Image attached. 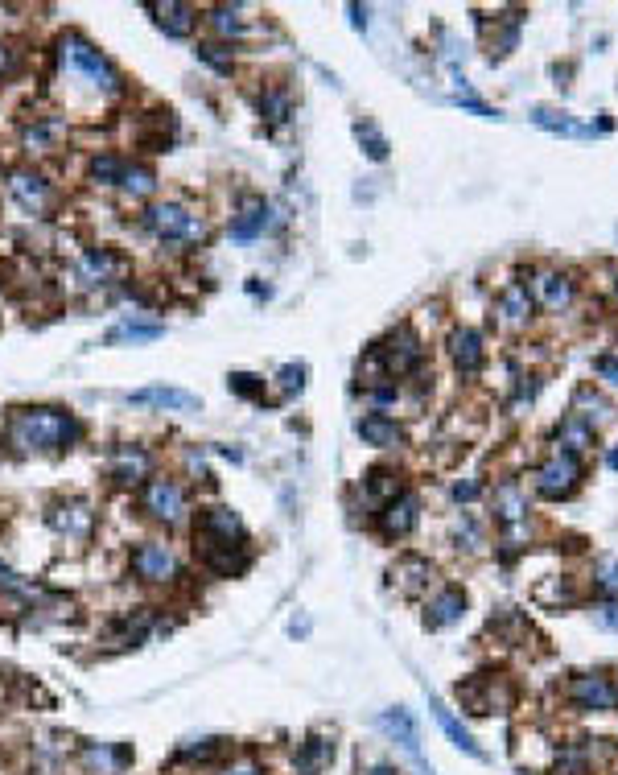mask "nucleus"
Segmentation results:
<instances>
[{"label":"nucleus","instance_id":"nucleus-1","mask_svg":"<svg viewBox=\"0 0 618 775\" xmlns=\"http://www.w3.org/2000/svg\"><path fill=\"white\" fill-rule=\"evenodd\" d=\"M194 553L219 578H235L248 569V532L231 508H202L194 520Z\"/></svg>","mask_w":618,"mask_h":775},{"label":"nucleus","instance_id":"nucleus-2","mask_svg":"<svg viewBox=\"0 0 618 775\" xmlns=\"http://www.w3.org/2000/svg\"><path fill=\"white\" fill-rule=\"evenodd\" d=\"M79 437V421L58 409V404H29V409H13L5 421V446L13 454H50L66 450Z\"/></svg>","mask_w":618,"mask_h":775},{"label":"nucleus","instance_id":"nucleus-3","mask_svg":"<svg viewBox=\"0 0 618 775\" xmlns=\"http://www.w3.org/2000/svg\"><path fill=\"white\" fill-rule=\"evenodd\" d=\"M58 66L71 79H83L99 95H116L124 87V79H120V71L112 66V58L103 54V50H95L83 38V33H66V38H58Z\"/></svg>","mask_w":618,"mask_h":775},{"label":"nucleus","instance_id":"nucleus-4","mask_svg":"<svg viewBox=\"0 0 618 775\" xmlns=\"http://www.w3.org/2000/svg\"><path fill=\"white\" fill-rule=\"evenodd\" d=\"M491 512H495V524L503 528L507 553L524 549L532 541V499H528V487L520 479H503L491 491Z\"/></svg>","mask_w":618,"mask_h":775},{"label":"nucleus","instance_id":"nucleus-5","mask_svg":"<svg viewBox=\"0 0 618 775\" xmlns=\"http://www.w3.org/2000/svg\"><path fill=\"white\" fill-rule=\"evenodd\" d=\"M375 355L388 367V376L400 380V376H421L425 372V339L412 326H396L388 330L380 343H375Z\"/></svg>","mask_w":618,"mask_h":775},{"label":"nucleus","instance_id":"nucleus-6","mask_svg":"<svg viewBox=\"0 0 618 775\" xmlns=\"http://www.w3.org/2000/svg\"><path fill=\"white\" fill-rule=\"evenodd\" d=\"M458 701L478 718L507 714V710H515V685L507 677H499V672H478L466 685H458Z\"/></svg>","mask_w":618,"mask_h":775},{"label":"nucleus","instance_id":"nucleus-7","mask_svg":"<svg viewBox=\"0 0 618 775\" xmlns=\"http://www.w3.org/2000/svg\"><path fill=\"white\" fill-rule=\"evenodd\" d=\"M145 227L157 235V240H169V244H198L206 235V223L202 215H194L182 202H153L145 211Z\"/></svg>","mask_w":618,"mask_h":775},{"label":"nucleus","instance_id":"nucleus-8","mask_svg":"<svg viewBox=\"0 0 618 775\" xmlns=\"http://www.w3.org/2000/svg\"><path fill=\"white\" fill-rule=\"evenodd\" d=\"M581 487V458L569 450H548V458L532 470V491L544 499H569Z\"/></svg>","mask_w":618,"mask_h":775},{"label":"nucleus","instance_id":"nucleus-9","mask_svg":"<svg viewBox=\"0 0 618 775\" xmlns=\"http://www.w3.org/2000/svg\"><path fill=\"white\" fill-rule=\"evenodd\" d=\"M565 701L577 714H614L618 710V685L610 672H577L565 685Z\"/></svg>","mask_w":618,"mask_h":775},{"label":"nucleus","instance_id":"nucleus-10","mask_svg":"<svg viewBox=\"0 0 618 775\" xmlns=\"http://www.w3.org/2000/svg\"><path fill=\"white\" fill-rule=\"evenodd\" d=\"M614 759L610 738H577V743H561L553 751L548 771L553 775H598Z\"/></svg>","mask_w":618,"mask_h":775},{"label":"nucleus","instance_id":"nucleus-11","mask_svg":"<svg viewBox=\"0 0 618 775\" xmlns=\"http://www.w3.org/2000/svg\"><path fill=\"white\" fill-rule=\"evenodd\" d=\"M524 285L532 293V306L548 314H565L577 301V281L561 268H532V273H524Z\"/></svg>","mask_w":618,"mask_h":775},{"label":"nucleus","instance_id":"nucleus-12","mask_svg":"<svg viewBox=\"0 0 618 775\" xmlns=\"http://www.w3.org/2000/svg\"><path fill=\"white\" fill-rule=\"evenodd\" d=\"M532 318H536V306H532V293H528L524 277L507 281V285L495 293V322H499V330L520 334V330L532 326Z\"/></svg>","mask_w":618,"mask_h":775},{"label":"nucleus","instance_id":"nucleus-13","mask_svg":"<svg viewBox=\"0 0 618 775\" xmlns=\"http://www.w3.org/2000/svg\"><path fill=\"white\" fill-rule=\"evenodd\" d=\"M141 508L157 520V524H178L182 512H186V491L178 479H149L145 483V495H141Z\"/></svg>","mask_w":618,"mask_h":775},{"label":"nucleus","instance_id":"nucleus-14","mask_svg":"<svg viewBox=\"0 0 618 775\" xmlns=\"http://www.w3.org/2000/svg\"><path fill=\"white\" fill-rule=\"evenodd\" d=\"M388 582H392V590H396L400 598H421V594L437 582V569H433V561H425V557H417V553H404V557L392 561Z\"/></svg>","mask_w":618,"mask_h":775},{"label":"nucleus","instance_id":"nucleus-15","mask_svg":"<svg viewBox=\"0 0 618 775\" xmlns=\"http://www.w3.org/2000/svg\"><path fill=\"white\" fill-rule=\"evenodd\" d=\"M417 520H421V499L412 491H400L396 499H388L384 508L375 512V528H380V536H388V541L408 536L412 528H417Z\"/></svg>","mask_w":618,"mask_h":775},{"label":"nucleus","instance_id":"nucleus-16","mask_svg":"<svg viewBox=\"0 0 618 775\" xmlns=\"http://www.w3.org/2000/svg\"><path fill=\"white\" fill-rule=\"evenodd\" d=\"M132 569H136V578H141V582L165 586V582L178 578V557H174V549L161 545V541H145L141 549L132 553Z\"/></svg>","mask_w":618,"mask_h":775},{"label":"nucleus","instance_id":"nucleus-17","mask_svg":"<svg viewBox=\"0 0 618 775\" xmlns=\"http://www.w3.org/2000/svg\"><path fill=\"white\" fill-rule=\"evenodd\" d=\"M9 194L17 198V207L29 211V215H46L50 202H54V186L38 170H25V165L9 174Z\"/></svg>","mask_w":618,"mask_h":775},{"label":"nucleus","instance_id":"nucleus-18","mask_svg":"<svg viewBox=\"0 0 618 775\" xmlns=\"http://www.w3.org/2000/svg\"><path fill=\"white\" fill-rule=\"evenodd\" d=\"M445 347H450V359L462 376H478L483 372V363H487V343H483V334H478L474 326H454L450 330V339H445Z\"/></svg>","mask_w":618,"mask_h":775},{"label":"nucleus","instance_id":"nucleus-19","mask_svg":"<svg viewBox=\"0 0 618 775\" xmlns=\"http://www.w3.org/2000/svg\"><path fill=\"white\" fill-rule=\"evenodd\" d=\"M149 470H153V458H149V450H141V446H116V450L108 454V479H112L116 487H136V483H145Z\"/></svg>","mask_w":618,"mask_h":775},{"label":"nucleus","instance_id":"nucleus-20","mask_svg":"<svg viewBox=\"0 0 618 775\" xmlns=\"http://www.w3.org/2000/svg\"><path fill=\"white\" fill-rule=\"evenodd\" d=\"M268 223H272L268 202H264V198H256V194H248L244 202H239V211L231 215V240L252 244V240H260V235L268 231Z\"/></svg>","mask_w":618,"mask_h":775},{"label":"nucleus","instance_id":"nucleus-21","mask_svg":"<svg viewBox=\"0 0 618 775\" xmlns=\"http://www.w3.org/2000/svg\"><path fill=\"white\" fill-rule=\"evenodd\" d=\"M124 256H116L112 248H91L83 252L79 260V281L83 285H108V281H120L124 277Z\"/></svg>","mask_w":618,"mask_h":775},{"label":"nucleus","instance_id":"nucleus-22","mask_svg":"<svg viewBox=\"0 0 618 775\" xmlns=\"http://www.w3.org/2000/svg\"><path fill=\"white\" fill-rule=\"evenodd\" d=\"M375 726H380V730L392 738V743H400L412 759L421 763V738H417V722L408 718V710H400V705H396V710H384L380 718H375ZM421 771H425V775H433L425 763H421Z\"/></svg>","mask_w":618,"mask_h":775},{"label":"nucleus","instance_id":"nucleus-23","mask_svg":"<svg viewBox=\"0 0 618 775\" xmlns=\"http://www.w3.org/2000/svg\"><path fill=\"white\" fill-rule=\"evenodd\" d=\"M161 334H165V322L124 318V322H116L108 334H103V347H141V343H157Z\"/></svg>","mask_w":618,"mask_h":775},{"label":"nucleus","instance_id":"nucleus-24","mask_svg":"<svg viewBox=\"0 0 618 775\" xmlns=\"http://www.w3.org/2000/svg\"><path fill=\"white\" fill-rule=\"evenodd\" d=\"M462 615H466V594H462L458 586H445V590H441V594H433V598H429V606H425V627H429V631L454 627Z\"/></svg>","mask_w":618,"mask_h":775},{"label":"nucleus","instance_id":"nucleus-25","mask_svg":"<svg viewBox=\"0 0 618 775\" xmlns=\"http://www.w3.org/2000/svg\"><path fill=\"white\" fill-rule=\"evenodd\" d=\"M50 524L58 528V532H66V536H91V524H95V516H91V508L83 499H58V503H50Z\"/></svg>","mask_w":618,"mask_h":775},{"label":"nucleus","instance_id":"nucleus-26","mask_svg":"<svg viewBox=\"0 0 618 775\" xmlns=\"http://www.w3.org/2000/svg\"><path fill=\"white\" fill-rule=\"evenodd\" d=\"M157 21V29H165L169 38H190V33L198 29V9L190 5H178V0H165V5H145Z\"/></svg>","mask_w":618,"mask_h":775},{"label":"nucleus","instance_id":"nucleus-27","mask_svg":"<svg viewBox=\"0 0 618 775\" xmlns=\"http://www.w3.org/2000/svg\"><path fill=\"white\" fill-rule=\"evenodd\" d=\"M400 491H404V479H400L396 466H371V470H367V479H363V499L371 503V508H384V503L396 499Z\"/></svg>","mask_w":618,"mask_h":775},{"label":"nucleus","instance_id":"nucleus-28","mask_svg":"<svg viewBox=\"0 0 618 775\" xmlns=\"http://www.w3.org/2000/svg\"><path fill=\"white\" fill-rule=\"evenodd\" d=\"M330 759H334V738L314 734V738H305V743L297 747L293 767H297V775H322L330 767Z\"/></svg>","mask_w":618,"mask_h":775},{"label":"nucleus","instance_id":"nucleus-29","mask_svg":"<svg viewBox=\"0 0 618 775\" xmlns=\"http://www.w3.org/2000/svg\"><path fill=\"white\" fill-rule=\"evenodd\" d=\"M359 437H363L367 446H375V450H396V446H404V429L392 417H384V413H367L359 421Z\"/></svg>","mask_w":618,"mask_h":775},{"label":"nucleus","instance_id":"nucleus-30","mask_svg":"<svg viewBox=\"0 0 618 775\" xmlns=\"http://www.w3.org/2000/svg\"><path fill=\"white\" fill-rule=\"evenodd\" d=\"M128 404H141V409H198V396L186 388H141L132 392Z\"/></svg>","mask_w":618,"mask_h":775},{"label":"nucleus","instance_id":"nucleus-31","mask_svg":"<svg viewBox=\"0 0 618 775\" xmlns=\"http://www.w3.org/2000/svg\"><path fill=\"white\" fill-rule=\"evenodd\" d=\"M573 413L577 417H586L594 429H602V425H610L614 417H618V409L602 396V392H594V384H581L577 388V396H573Z\"/></svg>","mask_w":618,"mask_h":775},{"label":"nucleus","instance_id":"nucleus-32","mask_svg":"<svg viewBox=\"0 0 618 775\" xmlns=\"http://www.w3.org/2000/svg\"><path fill=\"white\" fill-rule=\"evenodd\" d=\"M594 437H598V429H594L586 417L565 413V417H561V425H557V450L581 454V450H590V446H594Z\"/></svg>","mask_w":618,"mask_h":775},{"label":"nucleus","instance_id":"nucleus-33","mask_svg":"<svg viewBox=\"0 0 618 775\" xmlns=\"http://www.w3.org/2000/svg\"><path fill=\"white\" fill-rule=\"evenodd\" d=\"M433 718H437V726H441L445 734H450V743H454L458 751H466V755H474V759H487V755H483V747L474 743V734H470V730H466V726H462L450 710H445L441 701H433Z\"/></svg>","mask_w":618,"mask_h":775},{"label":"nucleus","instance_id":"nucleus-34","mask_svg":"<svg viewBox=\"0 0 618 775\" xmlns=\"http://www.w3.org/2000/svg\"><path fill=\"white\" fill-rule=\"evenodd\" d=\"M536 602L540 606H553V611H565V606H573L577 602L573 578H548V582H540L536 586Z\"/></svg>","mask_w":618,"mask_h":775},{"label":"nucleus","instance_id":"nucleus-35","mask_svg":"<svg viewBox=\"0 0 618 775\" xmlns=\"http://www.w3.org/2000/svg\"><path fill=\"white\" fill-rule=\"evenodd\" d=\"M260 116H264L272 128H281V124L293 116V99H289V91H285V87H268V91L260 95Z\"/></svg>","mask_w":618,"mask_h":775},{"label":"nucleus","instance_id":"nucleus-36","mask_svg":"<svg viewBox=\"0 0 618 775\" xmlns=\"http://www.w3.org/2000/svg\"><path fill=\"white\" fill-rule=\"evenodd\" d=\"M454 541L466 553H483L487 549V532H483V524H478L470 512H458V520H454Z\"/></svg>","mask_w":618,"mask_h":775},{"label":"nucleus","instance_id":"nucleus-37","mask_svg":"<svg viewBox=\"0 0 618 775\" xmlns=\"http://www.w3.org/2000/svg\"><path fill=\"white\" fill-rule=\"evenodd\" d=\"M120 190H124L128 198H149V194L157 190V174L149 170V165H124Z\"/></svg>","mask_w":618,"mask_h":775},{"label":"nucleus","instance_id":"nucleus-38","mask_svg":"<svg viewBox=\"0 0 618 775\" xmlns=\"http://www.w3.org/2000/svg\"><path fill=\"white\" fill-rule=\"evenodd\" d=\"M532 120H536L540 128H548V132H561V137H594V128L573 124L569 116H561V112H553V108H536Z\"/></svg>","mask_w":618,"mask_h":775},{"label":"nucleus","instance_id":"nucleus-39","mask_svg":"<svg viewBox=\"0 0 618 775\" xmlns=\"http://www.w3.org/2000/svg\"><path fill=\"white\" fill-rule=\"evenodd\" d=\"M206 21H211V29L223 33V38H244V33H248V21L239 17V9H231V5L211 9V17H206Z\"/></svg>","mask_w":618,"mask_h":775},{"label":"nucleus","instance_id":"nucleus-40","mask_svg":"<svg viewBox=\"0 0 618 775\" xmlns=\"http://www.w3.org/2000/svg\"><path fill=\"white\" fill-rule=\"evenodd\" d=\"M355 137H359V145L367 149L371 161H384V157H388V137H384V132L375 128L371 120H359V124H355Z\"/></svg>","mask_w":618,"mask_h":775},{"label":"nucleus","instance_id":"nucleus-41","mask_svg":"<svg viewBox=\"0 0 618 775\" xmlns=\"http://www.w3.org/2000/svg\"><path fill=\"white\" fill-rule=\"evenodd\" d=\"M124 157H116V153H99L95 161H91V178L95 182H108V186H120V174H124Z\"/></svg>","mask_w":618,"mask_h":775},{"label":"nucleus","instance_id":"nucleus-42","mask_svg":"<svg viewBox=\"0 0 618 775\" xmlns=\"http://www.w3.org/2000/svg\"><path fill=\"white\" fill-rule=\"evenodd\" d=\"M594 586L602 590V594H618V557L614 553H602L598 561H594Z\"/></svg>","mask_w":618,"mask_h":775},{"label":"nucleus","instance_id":"nucleus-43","mask_svg":"<svg viewBox=\"0 0 618 775\" xmlns=\"http://www.w3.org/2000/svg\"><path fill=\"white\" fill-rule=\"evenodd\" d=\"M227 384H231V392H235V396H244V400H264V380H260V376L235 372Z\"/></svg>","mask_w":618,"mask_h":775},{"label":"nucleus","instance_id":"nucleus-44","mask_svg":"<svg viewBox=\"0 0 618 775\" xmlns=\"http://www.w3.org/2000/svg\"><path fill=\"white\" fill-rule=\"evenodd\" d=\"M198 58H202V62H211L219 75H231V54H223V46H219V42H202V46H198Z\"/></svg>","mask_w":618,"mask_h":775},{"label":"nucleus","instance_id":"nucleus-45","mask_svg":"<svg viewBox=\"0 0 618 775\" xmlns=\"http://www.w3.org/2000/svg\"><path fill=\"white\" fill-rule=\"evenodd\" d=\"M590 615H594V623H598V627H606V631H614V635H618V598L598 602Z\"/></svg>","mask_w":618,"mask_h":775},{"label":"nucleus","instance_id":"nucleus-46","mask_svg":"<svg viewBox=\"0 0 618 775\" xmlns=\"http://www.w3.org/2000/svg\"><path fill=\"white\" fill-rule=\"evenodd\" d=\"M281 388H285V396H293V392H301L305 388V367L301 363H289V367H281Z\"/></svg>","mask_w":618,"mask_h":775},{"label":"nucleus","instance_id":"nucleus-47","mask_svg":"<svg viewBox=\"0 0 618 775\" xmlns=\"http://www.w3.org/2000/svg\"><path fill=\"white\" fill-rule=\"evenodd\" d=\"M594 372H598L602 384L618 388V355H598V359H594Z\"/></svg>","mask_w":618,"mask_h":775},{"label":"nucleus","instance_id":"nucleus-48","mask_svg":"<svg viewBox=\"0 0 618 775\" xmlns=\"http://www.w3.org/2000/svg\"><path fill=\"white\" fill-rule=\"evenodd\" d=\"M223 751V738H202L198 747H186L182 751V759H211V755H219Z\"/></svg>","mask_w":618,"mask_h":775},{"label":"nucleus","instance_id":"nucleus-49","mask_svg":"<svg viewBox=\"0 0 618 775\" xmlns=\"http://www.w3.org/2000/svg\"><path fill=\"white\" fill-rule=\"evenodd\" d=\"M450 495H454L458 503H470V499L483 495V483H474V479H466V483H462V479H458V483L450 487Z\"/></svg>","mask_w":618,"mask_h":775},{"label":"nucleus","instance_id":"nucleus-50","mask_svg":"<svg viewBox=\"0 0 618 775\" xmlns=\"http://www.w3.org/2000/svg\"><path fill=\"white\" fill-rule=\"evenodd\" d=\"M219 775H264V767H260L256 759H235V763H227Z\"/></svg>","mask_w":618,"mask_h":775},{"label":"nucleus","instance_id":"nucleus-51","mask_svg":"<svg viewBox=\"0 0 618 775\" xmlns=\"http://www.w3.org/2000/svg\"><path fill=\"white\" fill-rule=\"evenodd\" d=\"M0 590H17V594H29V590H25V582L13 574L9 565H0Z\"/></svg>","mask_w":618,"mask_h":775},{"label":"nucleus","instance_id":"nucleus-52","mask_svg":"<svg viewBox=\"0 0 618 775\" xmlns=\"http://www.w3.org/2000/svg\"><path fill=\"white\" fill-rule=\"evenodd\" d=\"M13 71V50H9V42H0V75H9Z\"/></svg>","mask_w":618,"mask_h":775},{"label":"nucleus","instance_id":"nucleus-53","mask_svg":"<svg viewBox=\"0 0 618 775\" xmlns=\"http://www.w3.org/2000/svg\"><path fill=\"white\" fill-rule=\"evenodd\" d=\"M363 775H400L396 767H388V763H367L363 767Z\"/></svg>","mask_w":618,"mask_h":775},{"label":"nucleus","instance_id":"nucleus-54","mask_svg":"<svg viewBox=\"0 0 618 775\" xmlns=\"http://www.w3.org/2000/svg\"><path fill=\"white\" fill-rule=\"evenodd\" d=\"M351 17H355V29H363V25H367V9H359V5H351Z\"/></svg>","mask_w":618,"mask_h":775},{"label":"nucleus","instance_id":"nucleus-55","mask_svg":"<svg viewBox=\"0 0 618 775\" xmlns=\"http://www.w3.org/2000/svg\"><path fill=\"white\" fill-rule=\"evenodd\" d=\"M610 293H614V301H618V268L610 273Z\"/></svg>","mask_w":618,"mask_h":775},{"label":"nucleus","instance_id":"nucleus-56","mask_svg":"<svg viewBox=\"0 0 618 775\" xmlns=\"http://www.w3.org/2000/svg\"><path fill=\"white\" fill-rule=\"evenodd\" d=\"M606 462H610V466L618 470V450H610V454H606Z\"/></svg>","mask_w":618,"mask_h":775}]
</instances>
